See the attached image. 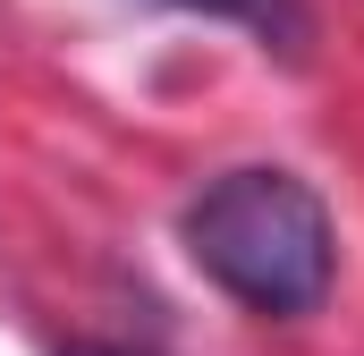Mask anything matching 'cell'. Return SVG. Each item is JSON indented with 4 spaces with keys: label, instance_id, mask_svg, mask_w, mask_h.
I'll list each match as a JSON object with an SVG mask.
<instances>
[{
    "label": "cell",
    "instance_id": "cell-1",
    "mask_svg": "<svg viewBox=\"0 0 364 356\" xmlns=\"http://www.w3.org/2000/svg\"><path fill=\"white\" fill-rule=\"evenodd\" d=\"M186 263L246 314L296 323L339 280V229L331 204L296 170H220L186 204Z\"/></svg>",
    "mask_w": 364,
    "mask_h": 356
},
{
    "label": "cell",
    "instance_id": "cell-2",
    "mask_svg": "<svg viewBox=\"0 0 364 356\" xmlns=\"http://www.w3.org/2000/svg\"><path fill=\"white\" fill-rule=\"evenodd\" d=\"M153 9H195V17H220V26H246L263 51L279 60H296L305 51V34H314V17L296 9V0H153Z\"/></svg>",
    "mask_w": 364,
    "mask_h": 356
},
{
    "label": "cell",
    "instance_id": "cell-3",
    "mask_svg": "<svg viewBox=\"0 0 364 356\" xmlns=\"http://www.w3.org/2000/svg\"><path fill=\"white\" fill-rule=\"evenodd\" d=\"M60 356H127V348H60Z\"/></svg>",
    "mask_w": 364,
    "mask_h": 356
}]
</instances>
